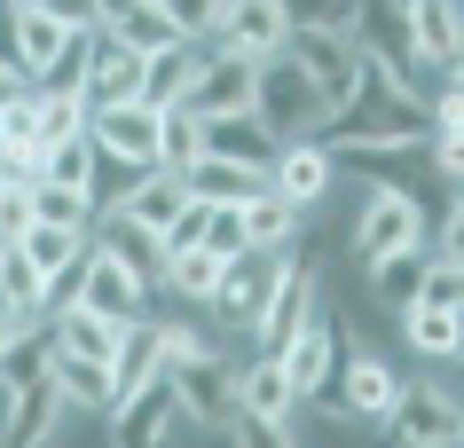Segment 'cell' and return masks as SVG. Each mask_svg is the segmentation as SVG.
<instances>
[{
	"instance_id": "1",
	"label": "cell",
	"mask_w": 464,
	"mask_h": 448,
	"mask_svg": "<svg viewBox=\"0 0 464 448\" xmlns=\"http://www.w3.org/2000/svg\"><path fill=\"white\" fill-rule=\"evenodd\" d=\"M252 119L268 126L276 142H323V119H331V110H323V95L307 87V71L276 48V55L252 63Z\"/></svg>"
},
{
	"instance_id": "42",
	"label": "cell",
	"mask_w": 464,
	"mask_h": 448,
	"mask_svg": "<svg viewBox=\"0 0 464 448\" xmlns=\"http://www.w3.org/2000/svg\"><path fill=\"white\" fill-rule=\"evenodd\" d=\"M158 8L173 16V32H181V40H213L220 16H228V0H158Z\"/></svg>"
},
{
	"instance_id": "36",
	"label": "cell",
	"mask_w": 464,
	"mask_h": 448,
	"mask_svg": "<svg viewBox=\"0 0 464 448\" xmlns=\"http://www.w3.org/2000/svg\"><path fill=\"white\" fill-rule=\"evenodd\" d=\"M197 157H205L197 110H181V102H173V110H158V166H166V174H189Z\"/></svg>"
},
{
	"instance_id": "10",
	"label": "cell",
	"mask_w": 464,
	"mask_h": 448,
	"mask_svg": "<svg viewBox=\"0 0 464 448\" xmlns=\"http://www.w3.org/2000/svg\"><path fill=\"white\" fill-rule=\"evenodd\" d=\"M276 362L292 370L299 401H315V409H331V417H339V394H331V370H339V330H331V315H323V307L292 330V347L276 354Z\"/></svg>"
},
{
	"instance_id": "40",
	"label": "cell",
	"mask_w": 464,
	"mask_h": 448,
	"mask_svg": "<svg viewBox=\"0 0 464 448\" xmlns=\"http://www.w3.org/2000/svg\"><path fill=\"white\" fill-rule=\"evenodd\" d=\"M410 307H449V315H464V260H425V283H417Z\"/></svg>"
},
{
	"instance_id": "31",
	"label": "cell",
	"mask_w": 464,
	"mask_h": 448,
	"mask_svg": "<svg viewBox=\"0 0 464 448\" xmlns=\"http://www.w3.org/2000/svg\"><path fill=\"white\" fill-rule=\"evenodd\" d=\"M425 260H433L425 244H401V252H378V260H370V291H378V307H386V315H401V307L417 299Z\"/></svg>"
},
{
	"instance_id": "43",
	"label": "cell",
	"mask_w": 464,
	"mask_h": 448,
	"mask_svg": "<svg viewBox=\"0 0 464 448\" xmlns=\"http://www.w3.org/2000/svg\"><path fill=\"white\" fill-rule=\"evenodd\" d=\"M197 354H213V338L197 323H158V370H181V362H197Z\"/></svg>"
},
{
	"instance_id": "12",
	"label": "cell",
	"mask_w": 464,
	"mask_h": 448,
	"mask_svg": "<svg viewBox=\"0 0 464 448\" xmlns=\"http://www.w3.org/2000/svg\"><path fill=\"white\" fill-rule=\"evenodd\" d=\"M102 213H119V221L158 228V236H166V228L181 221V213H189V181H181V174H166V166H142V174L126 181L119 197L102 205Z\"/></svg>"
},
{
	"instance_id": "25",
	"label": "cell",
	"mask_w": 464,
	"mask_h": 448,
	"mask_svg": "<svg viewBox=\"0 0 464 448\" xmlns=\"http://www.w3.org/2000/svg\"><path fill=\"white\" fill-rule=\"evenodd\" d=\"M48 386L63 394V409H79V417H111V362H79V354H55L48 347Z\"/></svg>"
},
{
	"instance_id": "37",
	"label": "cell",
	"mask_w": 464,
	"mask_h": 448,
	"mask_svg": "<svg viewBox=\"0 0 464 448\" xmlns=\"http://www.w3.org/2000/svg\"><path fill=\"white\" fill-rule=\"evenodd\" d=\"M237 213H245V244H284V236H299V205H284L276 189H252Z\"/></svg>"
},
{
	"instance_id": "32",
	"label": "cell",
	"mask_w": 464,
	"mask_h": 448,
	"mask_svg": "<svg viewBox=\"0 0 464 448\" xmlns=\"http://www.w3.org/2000/svg\"><path fill=\"white\" fill-rule=\"evenodd\" d=\"M189 197H205V205H245L252 189H268V166H228V157H197L189 174Z\"/></svg>"
},
{
	"instance_id": "3",
	"label": "cell",
	"mask_w": 464,
	"mask_h": 448,
	"mask_svg": "<svg viewBox=\"0 0 464 448\" xmlns=\"http://www.w3.org/2000/svg\"><path fill=\"white\" fill-rule=\"evenodd\" d=\"M189 433H197V417L181 409L166 370L150 377V386H134L126 401H111V448H181Z\"/></svg>"
},
{
	"instance_id": "6",
	"label": "cell",
	"mask_w": 464,
	"mask_h": 448,
	"mask_svg": "<svg viewBox=\"0 0 464 448\" xmlns=\"http://www.w3.org/2000/svg\"><path fill=\"white\" fill-rule=\"evenodd\" d=\"M79 40H87V32H63L48 8H8V16H0V55L24 71V87L55 79V71H63V55H72Z\"/></svg>"
},
{
	"instance_id": "19",
	"label": "cell",
	"mask_w": 464,
	"mask_h": 448,
	"mask_svg": "<svg viewBox=\"0 0 464 448\" xmlns=\"http://www.w3.org/2000/svg\"><path fill=\"white\" fill-rule=\"evenodd\" d=\"M142 63L150 55L119 48V40H102L87 48V79H79V95H87V110H111V102H142Z\"/></svg>"
},
{
	"instance_id": "21",
	"label": "cell",
	"mask_w": 464,
	"mask_h": 448,
	"mask_svg": "<svg viewBox=\"0 0 464 448\" xmlns=\"http://www.w3.org/2000/svg\"><path fill=\"white\" fill-rule=\"evenodd\" d=\"M55 417H63V394H55L48 377L16 386V394H8V409H0V448H48Z\"/></svg>"
},
{
	"instance_id": "50",
	"label": "cell",
	"mask_w": 464,
	"mask_h": 448,
	"mask_svg": "<svg viewBox=\"0 0 464 448\" xmlns=\"http://www.w3.org/2000/svg\"><path fill=\"white\" fill-rule=\"evenodd\" d=\"M0 189H8V181H0Z\"/></svg>"
},
{
	"instance_id": "2",
	"label": "cell",
	"mask_w": 464,
	"mask_h": 448,
	"mask_svg": "<svg viewBox=\"0 0 464 448\" xmlns=\"http://www.w3.org/2000/svg\"><path fill=\"white\" fill-rule=\"evenodd\" d=\"M292 252H299V236H284V244H245L228 268H220V283H213V323L220 330H252L260 323V307H268V291L284 283V268H292Z\"/></svg>"
},
{
	"instance_id": "33",
	"label": "cell",
	"mask_w": 464,
	"mask_h": 448,
	"mask_svg": "<svg viewBox=\"0 0 464 448\" xmlns=\"http://www.w3.org/2000/svg\"><path fill=\"white\" fill-rule=\"evenodd\" d=\"M95 166H102L95 134H63V142L40 149V174H32V181H55V189H95Z\"/></svg>"
},
{
	"instance_id": "49",
	"label": "cell",
	"mask_w": 464,
	"mask_h": 448,
	"mask_svg": "<svg viewBox=\"0 0 464 448\" xmlns=\"http://www.w3.org/2000/svg\"><path fill=\"white\" fill-rule=\"evenodd\" d=\"M0 149H8V126H0Z\"/></svg>"
},
{
	"instance_id": "26",
	"label": "cell",
	"mask_w": 464,
	"mask_h": 448,
	"mask_svg": "<svg viewBox=\"0 0 464 448\" xmlns=\"http://www.w3.org/2000/svg\"><path fill=\"white\" fill-rule=\"evenodd\" d=\"M197 134H205V157H228V166H268V157H276V134L252 119V110L197 119Z\"/></svg>"
},
{
	"instance_id": "41",
	"label": "cell",
	"mask_w": 464,
	"mask_h": 448,
	"mask_svg": "<svg viewBox=\"0 0 464 448\" xmlns=\"http://www.w3.org/2000/svg\"><path fill=\"white\" fill-rule=\"evenodd\" d=\"M284 16H292V32L299 24H315V32H354V8L362 0H276Z\"/></svg>"
},
{
	"instance_id": "30",
	"label": "cell",
	"mask_w": 464,
	"mask_h": 448,
	"mask_svg": "<svg viewBox=\"0 0 464 448\" xmlns=\"http://www.w3.org/2000/svg\"><path fill=\"white\" fill-rule=\"evenodd\" d=\"M158 377V323L150 315H134V323L119 330V347H111V394H134V386H150Z\"/></svg>"
},
{
	"instance_id": "29",
	"label": "cell",
	"mask_w": 464,
	"mask_h": 448,
	"mask_svg": "<svg viewBox=\"0 0 464 448\" xmlns=\"http://www.w3.org/2000/svg\"><path fill=\"white\" fill-rule=\"evenodd\" d=\"M393 323H401L410 354H425V362H457L464 354V315H449V307H401Z\"/></svg>"
},
{
	"instance_id": "27",
	"label": "cell",
	"mask_w": 464,
	"mask_h": 448,
	"mask_svg": "<svg viewBox=\"0 0 464 448\" xmlns=\"http://www.w3.org/2000/svg\"><path fill=\"white\" fill-rule=\"evenodd\" d=\"M237 409H245V417H292V409H299V386H292V370H284L276 354L245 362V370H237Z\"/></svg>"
},
{
	"instance_id": "34",
	"label": "cell",
	"mask_w": 464,
	"mask_h": 448,
	"mask_svg": "<svg viewBox=\"0 0 464 448\" xmlns=\"http://www.w3.org/2000/svg\"><path fill=\"white\" fill-rule=\"evenodd\" d=\"M32 134H40V149L63 142V134H87V95L79 87H32Z\"/></svg>"
},
{
	"instance_id": "23",
	"label": "cell",
	"mask_w": 464,
	"mask_h": 448,
	"mask_svg": "<svg viewBox=\"0 0 464 448\" xmlns=\"http://www.w3.org/2000/svg\"><path fill=\"white\" fill-rule=\"evenodd\" d=\"M8 252H24L32 268L48 275V307H55V299H63V275H72V268H79V252H87V228H55V221H32V228H24V236H16Z\"/></svg>"
},
{
	"instance_id": "38",
	"label": "cell",
	"mask_w": 464,
	"mask_h": 448,
	"mask_svg": "<svg viewBox=\"0 0 464 448\" xmlns=\"http://www.w3.org/2000/svg\"><path fill=\"white\" fill-rule=\"evenodd\" d=\"M95 189H55V181H32V221H55V228H95Z\"/></svg>"
},
{
	"instance_id": "22",
	"label": "cell",
	"mask_w": 464,
	"mask_h": 448,
	"mask_svg": "<svg viewBox=\"0 0 464 448\" xmlns=\"http://www.w3.org/2000/svg\"><path fill=\"white\" fill-rule=\"evenodd\" d=\"M119 330H126V323H111V315H95V307H79V299L48 307V347H55V354H79V362H111Z\"/></svg>"
},
{
	"instance_id": "44",
	"label": "cell",
	"mask_w": 464,
	"mask_h": 448,
	"mask_svg": "<svg viewBox=\"0 0 464 448\" xmlns=\"http://www.w3.org/2000/svg\"><path fill=\"white\" fill-rule=\"evenodd\" d=\"M237 448H299V433H292V417H245L237 409Z\"/></svg>"
},
{
	"instance_id": "46",
	"label": "cell",
	"mask_w": 464,
	"mask_h": 448,
	"mask_svg": "<svg viewBox=\"0 0 464 448\" xmlns=\"http://www.w3.org/2000/svg\"><path fill=\"white\" fill-rule=\"evenodd\" d=\"M63 32H102V0H40Z\"/></svg>"
},
{
	"instance_id": "5",
	"label": "cell",
	"mask_w": 464,
	"mask_h": 448,
	"mask_svg": "<svg viewBox=\"0 0 464 448\" xmlns=\"http://www.w3.org/2000/svg\"><path fill=\"white\" fill-rule=\"evenodd\" d=\"M284 55L307 71V87L323 95V110H339V102L354 95V79H362V48H354V32H315V24H299L292 40H284ZM323 126H331V119H323Z\"/></svg>"
},
{
	"instance_id": "45",
	"label": "cell",
	"mask_w": 464,
	"mask_h": 448,
	"mask_svg": "<svg viewBox=\"0 0 464 448\" xmlns=\"http://www.w3.org/2000/svg\"><path fill=\"white\" fill-rule=\"evenodd\" d=\"M24 228H32V181H8L0 189V244H16Z\"/></svg>"
},
{
	"instance_id": "14",
	"label": "cell",
	"mask_w": 464,
	"mask_h": 448,
	"mask_svg": "<svg viewBox=\"0 0 464 448\" xmlns=\"http://www.w3.org/2000/svg\"><path fill=\"white\" fill-rule=\"evenodd\" d=\"M181 110H197V119H228V110H252V55L205 48V63H197L189 102H181Z\"/></svg>"
},
{
	"instance_id": "4",
	"label": "cell",
	"mask_w": 464,
	"mask_h": 448,
	"mask_svg": "<svg viewBox=\"0 0 464 448\" xmlns=\"http://www.w3.org/2000/svg\"><path fill=\"white\" fill-rule=\"evenodd\" d=\"M378 433H386V448H457L464 441V409L440 386H401L386 401Z\"/></svg>"
},
{
	"instance_id": "16",
	"label": "cell",
	"mask_w": 464,
	"mask_h": 448,
	"mask_svg": "<svg viewBox=\"0 0 464 448\" xmlns=\"http://www.w3.org/2000/svg\"><path fill=\"white\" fill-rule=\"evenodd\" d=\"M173 377V394H181V409H189L197 424H228L237 417V362H220V354H197V362H181Z\"/></svg>"
},
{
	"instance_id": "51",
	"label": "cell",
	"mask_w": 464,
	"mask_h": 448,
	"mask_svg": "<svg viewBox=\"0 0 464 448\" xmlns=\"http://www.w3.org/2000/svg\"><path fill=\"white\" fill-rule=\"evenodd\" d=\"M0 16H8V8H0Z\"/></svg>"
},
{
	"instance_id": "15",
	"label": "cell",
	"mask_w": 464,
	"mask_h": 448,
	"mask_svg": "<svg viewBox=\"0 0 464 448\" xmlns=\"http://www.w3.org/2000/svg\"><path fill=\"white\" fill-rule=\"evenodd\" d=\"M87 244H102L126 275H134V283H142V291L166 283V236H158V228H134V221H119V213H95Z\"/></svg>"
},
{
	"instance_id": "39",
	"label": "cell",
	"mask_w": 464,
	"mask_h": 448,
	"mask_svg": "<svg viewBox=\"0 0 464 448\" xmlns=\"http://www.w3.org/2000/svg\"><path fill=\"white\" fill-rule=\"evenodd\" d=\"M0 299H16L24 315H40V323H48V275L32 268L24 252H8V244H0Z\"/></svg>"
},
{
	"instance_id": "8",
	"label": "cell",
	"mask_w": 464,
	"mask_h": 448,
	"mask_svg": "<svg viewBox=\"0 0 464 448\" xmlns=\"http://www.w3.org/2000/svg\"><path fill=\"white\" fill-rule=\"evenodd\" d=\"M323 307V268L307 260V252H292V268H284V283L268 291V307H260V323H252V347L260 354H284L292 347V330L307 323Z\"/></svg>"
},
{
	"instance_id": "11",
	"label": "cell",
	"mask_w": 464,
	"mask_h": 448,
	"mask_svg": "<svg viewBox=\"0 0 464 448\" xmlns=\"http://www.w3.org/2000/svg\"><path fill=\"white\" fill-rule=\"evenodd\" d=\"M87 134H95L102 157H119L126 174L158 166V110H150V102H111V110H87Z\"/></svg>"
},
{
	"instance_id": "48",
	"label": "cell",
	"mask_w": 464,
	"mask_h": 448,
	"mask_svg": "<svg viewBox=\"0 0 464 448\" xmlns=\"http://www.w3.org/2000/svg\"><path fill=\"white\" fill-rule=\"evenodd\" d=\"M0 8H40V0H0Z\"/></svg>"
},
{
	"instance_id": "7",
	"label": "cell",
	"mask_w": 464,
	"mask_h": 448,
	"mask_svg": "<svg viewBox=\"0 0 464 448\" xmlns=\"http://www.w3.org/2000/svg\"><path fill=\"white\" fill-rule=\"evenodd\" d=\"M401 244H425V205L401 181H370L362 213H354V252L378 260V252H401Z\"/></svg>"
},
{
	"instance_id": "20",
	"label": "cell",
	"mask_w": 464,
	"mask_h": 448,
	"mask_svg": "<svg viewBox=\"0 0 464 448\" xmlns=\"http://www.w3.org/2000/svg\"><path fill=\"white\" fill-rule=\"evenodd\" d=\"M102 40H119V48H134V55L181 48V32H173V16L158 0H102Z\"/></svg>"
},
{
	"instance_id": "35",
	"label": "cell",
	"mask_w": 464,
	"mask_h": 448,
	"mask_svg": "<svg viewBox=\"0 0 464 448\" xmlns=\"http://www.w3.org/2000/svg\"><path fill=\"white\" fill-rule=\"evenodd\" d=\"M220 252H205V244H181V252H166V291L173 299H189V307H205L213 299V283H220Z\"/></svg>"
},
{
	"instance_id": "18",
	"label": "cell",
	"mask_w": 464,
	"mask_h": 448,
	"mask_svg": "<svg viewBox=\"0 0 464 448\" xmlns=\"http://www.w3.org/2000/svg\"><path fill=\"white\" fill-rule=\"evenodd\" d=\"M284 40H292V16H284L276 0H228V16H220V32L205 48H228V55H252V63H260V55H276Z\"/></svg>"
},
{
	"instance_id": "24",
	"label": "cell",
	"mask_w": 464,
	"mask_h": 448,
	"mask_svg": "<svg viewBox=\"0 0 464 448\" xmlns=\"http://www.w3.org/2000/svg\"><path fill=\"white\" fill-rule=\"evenodd\" d=\"M401 16H410L417 63H457L464 55V8L457 0H401Z\"/></svg>"
},
{
	"instance_id": "28",
	"label": "cell",
	"mask_w": 464,
	"mask_h": 448,
	"mask_svg": "<svg viewBox=\"0 0 464 448\" xmlns=\"http://www.w3.org/2000/svg\"><path fill=\"white\" fill-rule=\"evenodd\" d=\"M197 63H205V40H181V48L150 55V63H142V102H150V110H173V102H189Z\"/></svg>"
},
{
	"instance_id": "47",
	"label": "cell",
	"mask_w": 464,
	"mask_h": 448,
	"mask_svg": "<svg viewBox=\"0 0 464 448\" xmlns=\"http://www.w3.org/2000/svg\"><path fill=\"white\" fill-rule=\"evenodd\" d=\"M24 95V71H16V63H8V55H0V110H8V102Z\"/></svg>"
},
{
	"instance_id": "9",
	"label": "cell",
	"mask_w": 464,
	"mask_h": 448,
	"mask_svg": "<svg viewBox=\"0 0 464 448\" xmlns=\"http://www.w3.org/2000/svg\"><path fill=\"white\" fill-rule=\"evenodd\" d=\"M63 299L95 307V315H111V323H134L150 291H142V283H134V275H126V268H119V260H111L102 244H87V252H79V268L63 275ZM63 299H55V307H63Z\"/></svg>"
},
{
	"instance_id": "17",
	"label": "cell",
	"mask_w": 464,
	"mask_h": 448,
	"mask_svg": "<svg viewBox=\"0 0 464 448\" xmlns=\"http://www.w3.org/2000/svg\"><path fill=\"white\" fill-rule=\"evenodd\" d=\"M268 189H276L284 205H299V213H307L323 189H339V166H331V149H323V142H276Z\"/></svg>"
},
{
	"instance_id": "13",
	"label": "cell",
	"mask_w": 464,
	"mask_h": 448,
	"mask_svg": "<svg viewBox=\"0 0 464 448\" xmlns=\"http://www.w3.org/2000/svg\"><path fill=\"white\" fill-rule=\"evenodd\" d=\"M331 394H339V417H386V401L401 394V377H393L386 354H370V347H346V362L331 370Z\"/></svg>"
}]
</instances>
